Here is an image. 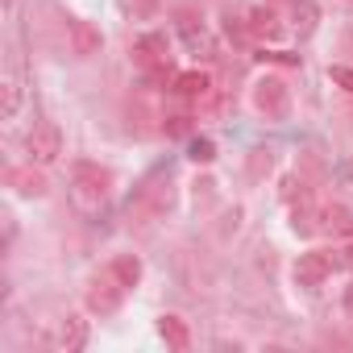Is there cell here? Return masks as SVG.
Here are the masks:
<instances>
[{
  "label": "cell",
  "instance_id": "cell-1",
  "mask_svg": "<svg viewBox=\"0 0 353 353\" xmlns=\"http://www.w3.org/2000/svg\"><path fill=\"white\" fill-rule=\"evenodd\" d=\"M108 188H112V170L108 166H100V162H75L71 192H75V204L83 212H96L108 200Z\"/></svg>",
  "mask_w": 353,
  "mask_h": 353
},
{
  "label": "cell",
  "instance_id": "cell-2",
  "mask_svg": "<svg viewBox=\"0 0 353 353\" xmlns=\"http://www.w3.org/2000/svg\"><path fill=\"white\" fill-rule=\"evenodd\" d=\"M174 204V183H170V174H150V179L137 188V196L129 200V212L137 221H158L166 216Z\"/></svg>",
  "mask_w": 353,
  "mask_h": 353
},
{
  "label": "cell",
  "instance_id": "cell-3",
  "mask_svg": "<svg viewBox=\"0 0 353 353\" xmlns=\"http://www.w3.org/2000/svg\"><path fill=\"white\" fill-rule=\"evenodd\" d=\"M250 100H254V108H258L266 121H283V117H287V108H291V92H287V83H283L279 75L258 79Z\"/></svg>",
  "mask_w": 353,
  "mask_h": 353
},
{
  "label": "cell",
  "instance_id": "cell-4",
  "mask_svg": "<svg viewBox=\"0 0 353 353\" xmlns=\"http://www.w3.org/2000/svg\"><path fill=\"white\" fill-rule=\"evenodd\" d=\"M336 266H341V258H332V250H307V254H299V262H295V270H291V274H295V283H299V287H307V291H312V287H320Z\"/></svg>",
  "mask_w": 353,
  "mask_h": 353
},
{
  "label": "cell",
  "instance_id": "cell-5",
  "mask_svg": "<svg viewBox=\"0 0 353 353\" xmlns=\"http://www.w3.org/2000/svg\"><path fill=\"white\" fill-rule=\"evenodd\" d=\"M121 295H125V287L117 283L112 270H104V274H96V279L88 283L83 303H88V312H96V316H112V312L121 307Z\"/></svg>",
  "mask_w": 353,
  "mask_h": 353
},
{
  "label": "cell",
  "instance_id": "cell-6",
  "mask_svg": "<svg viewBox=\"0 0 353 353\" xmlns=\"http://www.w3.org/2000/svg\"><path fill=\"white\" fill-rule=\"evenodd\" d=\"M26 154H30V162H38V166L59 162V154H63V133H59V125H34V133L26 137Z\"/></svg>",
  "mask_w": 353,
  "mask_h": 353
},
{
  "label": "cell",
  "instance_id": "cell-7",
  "mask_svg": "<svg viewBox=\"0 0 353 353\" xmlns=\"http://www.w3.org/2000/svg\"><path fill=\"white\" fill-rule=\"evenodd\" d=\"M133 63H137L145 75L158 71V67H166V63H170L166 34H145V38H137V42H133Z\"/></svg>",
  "mask_w": 353,
  "mask_h": 353
},
{
  "label": "cell",
  "instance_id": "cell-8",
  "mask_svg": "<svg viewBox=\"0 0 353 353\" xmlns=\"http://www.w3.org/2000/svg\"><path fill=\"white\" fill-rule=\"evenodd\" d=\"M245 30H250V38H258V42H279V38L287 34L283 17H279L270 5H258V9H250V17H245Z\"/></svg>",
  "mask_w": 353,
  "mask_h": 353
},
{
  "label": "cell",
  "instance_id": "cell-9",
  "mask_svg": "<svg viewBox=\"0 0 353 353\" xmlns=\"http://www.w3.org/2000/svg\"><path fill=\"white\" fill-rule=\"evenodd\" d=\"M5 179H9V188H13L17 196H30V200H42V196L50 192V183H46V174L38 170V162H30V166H13Z\"/></svg>",
  "mask_w": 353,
  "mask_h": 353
},
{
  "label": "cell",
  "instance_id": "cell-10",
  "mask_svg": "<svg viewBox=\"0 0 353 353\" xmlns=\"http://www.w3.org/2000/svg\"><path fill=\"white\" fill-rule=\"evenodd\" d=\"M174 96H179L183 104H204L216 88H212V75H204V71H183V75H174Z\"/></svg>",
  "mask_w": 353,
  "mask_h": 353
},
{
  "label": "cell",
  "instance_id": "cell-11",
  "mask_svg": "<svg viewBox=\"0 0 353 353\" xmlns=\"http://www.w3.org/2000/svg\"><path fill=\"white\" fill-rule=\"evenodd\" d=\"M291 229H295L299 237L320 233V229H324V208H316V204H312V196L295 200V204H291Z\"/></svg>",
  "mask_w": 353,
  "mask_h": 353
},
{
  "label": "cell",
  "instance_id": "cell-12",
  "mask_svg": "<svg viewBox=\"0 0 353 353\" xmlns=\"http://www.w3.org/2000/svg\"><path fill=\"white\" fill-rule=\"evenodd\" d=\"M50 345H54V349H63V353H75V349H83V345H88V324H83L79 316H67V320H59V328H54Z\"/></svg>",
  "mask_w": 353,
  "mask_h": 353
},
{
  "label": "cell",
  "instance_id": "cell-13",
  "mask_svg": "<svg viewBox=\"0 0 353 353\" xmlns=\"http://www.w3.org/2000/svg\"><path fill=\"white\" fill-rule=\"evenodd\" d=\"M67 34H71V50L79 54V59H92L96 50H100V30L92 26V21H67Z\"/></svg>",
  "mask_w": 353,
  "mask_h": 353
},
{
  "label": "cell",
  "instance_id": "cell-14",
  "mask_svg": "<svg viewBox=\"0 0 353 353\" xmlns=\"http://www.w3.org/2000/svg\"><path fill=\"white\" fill-rule=\"evenodd\" d=\"M287 17H291V30H295L299 38H312V34H316V26H320V9H316V0H291Z\"/></svg>",
  "mask_w": 353,
  "mask_h": 353
},
{
  "label": "cell",
  "instance_id": "cell-15",
  "mask_svg": "<svg viewBox=\"0 0 353 353\" xmlns=\"http://www.w3.org/2000/svg\"><path fill=\"white\" fill-rule=\"evenodd\" d=\"M158 336H162L174 353L192 349V332H188V324H183L179 316H162V320H158Z\"/></svg>",
  "mask_w": 353,
  "mask_h": 353
},
{
  "label": "cell",
  "instance_id": "cell-16",
  "mask_svg": "<svg viewBox=\"0 0 353 353\" xmlns=\"http://www.w3.org/2000/svg\"><path fill=\"white\" fill-rule=\"evenodd\" d=\"M108 270L117 274L121 287H137V283H141V258H137V254H117Z\"/></svg>",
  "mask_w": 353,
  "mask_h": 353
},
{
  "label": "cell",
  "instance_id": "cell-17",
  "mask_svg": "<svg viewBox=\"0 0 353 353\" xmlns=\"http://www.w3.org/2000/svg\"><path fill=\"white\" fill-rule=\"evenodd\" d=\"M324 233L332 237H353V212L345 204H328L324 208Z\"/></svg>",
  "mask_w": 353,
  "mask_h": 353
},
{
  "label": "cell",
  "instance_id": "cell-18",
  "mask_svg": "<svg viewBox=\"0 0 353 353\" xmlns=\"http://www.w3.org/2000/svg\"><path fill=\"white\" fill-rule=\"evenodd\" d=\"M192 200H196V212H208L216 204V179H208V174H204V179H196L192 183Z\"/></svg>",
  "mask_w": 353,
  "mask_h": 353
},
{
  "label": "cell",
  "instance_id": "cell-19",
  "mask_svg": "<svg viewBox=\"0 0 353 353\" xmlns=\"http://www.w3.org/2000/svg\"><path fill=\"white\" fill-rule=\"evenodd\" d=\"M179 30H183V38H188V46H204L208 38H204V26H196V17H179Z\"/></svg>",
  "mask_w": 353,
  "mask_h": 353
},
{
  "label": "cell",
  "instance_id": "cell-20",
  "mask_svg": "<svg viewBox=\"0 0 353 353\" xmlns=\"http://www.w3.org/2000/svg\"><path fill=\"white\" fill-rule=\"evenodd\" d=\"M17 112H21V83H17V79H9V83H5V117L13 121Z\"/></svg>",
  "mask_w": 353,
  "mask_h": 353
},
{
  "label": "cell",
  "instance_id": "cell-21",
  "mask_svg": "<svg viewBox=\"0 0 353 353\" xmlns=\"http://www.w3.org/2000/svg\"><path fill=\"white\" fill-rule=\"evenodd\" d=\"M121 9L133 17H154L158 13V0H121Z\"/></svg>",
  "mask_w": 353,
  "mask_h": 353
},
{
  "label": "cell",
  "instance_id": "cell-22",
  "mask_svg": "<svg viewBox=\"0 0 353 353\" xmlns=\"http://www.w3.org/2000/svg\"><path fill=\"white\" fill-rule=\"evenodd\" d=\"M274 166V158H270V150H254L250 154V174H254V179H262V174Z\"/></svg>",
  "mask_w": 353,
  "mask_h": 353
},
{
  "label": "cell",
  "instance_id": "cell-23",
  "mask_svg": "<svg viewBox=\"0 0 353 353\" xmlns=\"http://www.w3.org/2000/svg\"><path fill=\"white\" fill-rule=\"evenodd\" d=\"M212 158H216V145L208 137H196L192 141V162H212Z\"/></svg>",
  "mask_w": 353,
  "mask_h": 353
},
{
  "label": "cell",
  "instance_id": "cell-24",
  "mask_svg": "<svg viewBox=\"0 0 353 353\" xmlns=\"http://www.w3.org/2000/svg\"><path fill=\"white\" fill-rule=\"evenodd\" d=\"M328 79H332L336 88H345V92L353 96V67H332V71H328Z\"/></svg>",
  "mask_w": 353,
  "mask_h": 353
},
{
  "label": "cell",
  "instance_id": "cell-25",
  "mask_svg": "<svg viewBox=\"0 0 353 353\" xmlns=\"http://www.w3.org/2000/svg\"><path fill=\"white\" fill-rule=\"evenodd\" d=\"M345 312L353 316V287H345Z\"/></svg>",
  "mask_w": 353,
  "mask_h": 353
},
{
  "label": "cell",
  "instance_id": "cell-26",
  "mask_svg": "<svg viewBox=\"0 0 353 353\" xmlns=\"http://www.w3.org/2000/svg\"><path fill=\"white\" fill-rule=\"evenodd\" d=\"M345 50H349V54H353V26H349V30H345Z\"/></svg>",
  "mask_w": 353,
  "mask_h": 353
},
{
  "label": "cell",
  "instance_id": "cell-27",
  "mask_svg": "<svg viewBox=\"0 0 353 353\" xmlns=\"http://www.w3.org/2000/svg\"><path fill=\"white\" fill-rule=\"evenodd\" d=\"M345 262H349V266H353V250H349V254H345Z\"/></svg>",
  "mask_w": 353,
  "mask_h": 353
}]
</instances>
